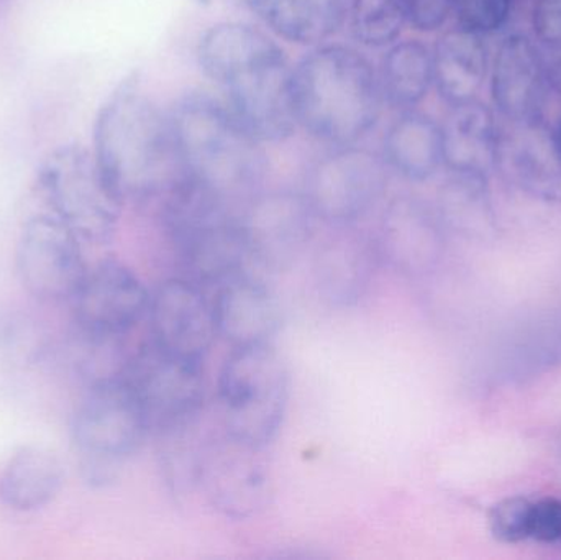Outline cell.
I'll use <instances>...</instances> for the list:
<instances>
[{
    "mask_svg": "<svg viewBox=\"0 0 561 560\" xmlns=\"http://www.w3.org/2000/svg\"><path fill=\"white\" fill-rule=\"evenodd\" d=\"M381 262L376 240L343 230L327 240L316 253L317 293L333 308H352L371 288Z\"/></svg>",
    "mask_w": 561,
    "mask_h": 560,
    "instance_id": "17",
    "label": "cell"
},
{
    "mask_svg": "<svg viewBox=\"0 0 561 560\" xmlns=\"http://www.w3.org/2000/svg\"><path fill=\"white\" fill-rule=\"evenodd\" d=\"M94 157L122 203L167 194L183 178L170 117L128 76L99 111Z\"/></svg>",
    "mask_w": 561,
    "mask_h": 560,
    "instance_id": "2",
    "label": "cell"
},
{
    "mask_svg": "<svg viewBox=\"0 0 561 560\" xmlns=\"http://www.w3.org/2000/svg\"><path fill=\"white\" fill-rule=\"evenodd\" d=\"M217 400L224 433L268 447L289 403V374L273 345L232 348L220 368Z\"/></svg>",
    "mask_w": 561,
    "mask_h": 560,
    "instance_id": "6",
    "label": "cell"
},
{
    "mask_svg": "<svg viewBox=\"0 0 561 560\" xmlns=\"http://www.w3.org/2000/svg\"><path fill=\"white\" fill-rule=\"evenodd\" d=\"M458 26L471 32L491 33L506 23L511 0H458Z\"/></svg>",
    "mask_w": 561,
    "mask_h": 560,
    "instance_id": "29",
    "label": "cell"
},
{
    "mask_svg": "<svg viewBox=\"0 0 561 560\" xmlns=\"http://www.w3.org/2000/svg\"><path fill=\"white\" fill-rule=\"evenodd\" d=\"M534 28L546 45L561 49V0H537Z\"/></svg>",
    "mask_w": 561,
    "mask_h": 560,
    "instance_id": "32",
    "label": "cell"
},
{
    "mask_svg": "<svg viewBox=\"0 0 561 560\" xmlns=\"http://www.w3.org/2000/svg\"><path fill=\"white\" fill-rule=\"evenodd\" d=\"M458 0H408L409 22L421 32L442 28L457 10Z\"/></svg>",
    "mask_w": 561,
    "mask_h": 560,
    "instance_id": "31",
    "label": "cell"
},
{
    "mask_svg": "<svg viewBox=\"0 0 561 560\" xmlns=\"http://www.w3.org/2000/svg\"><path fill=\"white\" fill-rule=\"evenodd\" d=\"M434 82L451 105L473 101L486 78L488 53L480 33L457 26L435 46Z\"/></svg>",
    "mask_w": 561,
    "mask_h": 560,
    "instance_id": "23",
    "label": "cell"
},
{
    "mask_svg": "<svg viewBox=\"0 0 561 560\" xmlns=\"http://www.w3.org/2000/svg\"><path fill=\"white\" fill-rule=\"evenodd\" d=\"M386 186L388 171L381 158L345 147L317 164L307 184L306 199L320 219L348 227L381 201Z\"/></svg>",
    "mask_w": 561,
    "mask_h": 560,
    "instance_id": "12",
    "label": "cell"
},
{
    "mask_svg": "<svg viewBox=\"0 0 561 560\" xmlns=\"http://www.w3.org/2000/svg\"><path fill=\"white\" fill-rule=\"evenodd\" d=\"M168 117L184 180L229 204L260 183V141L242 127L226 102L206 94L187 95Z\"/></svg>",
    "mask_w": 561,
    "mask_h": 560,
    "instance_id": "4",
    "label": "cell"
},
{
    "mask_svg": "<svg viewBox=\"0 0 561 560\" xmlns=\"http://www.w3.org/2000/svg\"><path fill=\"white\" fill-rule=\"evenodd\" d=\"M65 470L55 454L43 447H23L0 472V502L13 512L32 513L59 495Z\"/></svg>",
    "mask_w": 561,
    "mask_h": 560,
    "instance_id": "22",
    "label": "cell"
},
{
    "mask_svg": "<svg viewBox=\"0 0 561 560\" xmlns=\"http://www.w3.org/2000/svg\"><path fill=\"white\" fill-rule=\"evenodd\" d=\"M385 151L389 167L401 176L428 180L444 163L442 127L427 115L404 111L386 135Z\"/></svg>",
    "mask_w": 561,
    "mask_h": 560,
    "instance_id": "24",
    "label": "cell"
},
{
    "mask_svg": "<svg viewBox=\"0 0 561 560\" xmlns=\"http://www.w3.org/2000/svg\"><path fill=\"white\" fill-rule=\"evenodd\" d=\"M552 82L557 91L561 94V61L557 62L556 68H553Z\"/></svg>",
    "mask_w": 561,
    "mask_h": 560,
    "instance_id": "33",
    "label": "cell"
},
{
    "mask_svg": "<svg viewBox=\"0 0 561 560\" xmlns=\"http://www.w3.org/2000/svg\"><path fill=\"white\" fill-rule=\"evenodd\" d=\"M75 230L53 214L32 217L16 243L15 263L20 282L42 301L71 299L88 272Z\"/></svg>",
    "mask_w": 561,
    "mask_h": 560,
    "instance_id": "11",
    "label": "cell"
},
{
    "mask_svg": "<svg viewBox=\"0 0 561 560\" xmlns=\"http://www.w3.org/2000/svg\"><path fill=\"white\" fill-rule=\"evenodd\" d=\"M253 10L280 38L319 45L343 23L346 0H252Z\"/></svg>",
    "mask_w": 561,
    "mask_h": 560,
    "instance_id": "25",
    "label": "cell"
},
{
    "mask_svg": "<svg viewBox=\"0 0 561 560\" xmlns=\"http://www.w3.org/2000/svg\"><path fill=\"white\" fill-rule=\"evenodd\" d=\"M408 22V0H353L350 9L353 36L371 48L391 45Z\"/></svg>",
    "mask_w": 561,
    "mask_h": 560,
    "instance_id": "27",
    "label": "cell"
},
{
    "mask_svg": "<svg viewBox=\"0 0 561 560\" xmlns=\"http://www.w3.org/2000/svg\"><path fill=\"white\" fill-rule=\"evenodd\" d=\"M434 82L432 53L417 39L398 43L382 59L379 85L382 101L391 107L411 111L421 104Z\"/></svg>",
    "mask_w": 561,
    "mask_h": 560,
    "instance_id": "26",
    "label": "cell"
},
{
    "mask_svg": "<svg viewBox=\"0 0 561 560\" xmlns=\"http://www.w3.org/2000/svg\"><path fill=\"white\" fill-rule=\"evenodd\" d=\"M376 245L382 262L396 272L419 276L434 268L442 240L427 210L411 201H396L382 216Z\"/></svg>",
    "mask_w": 561,
    "mask_h": 560,
    "instance_id": "20",
    "label": "cell"
},
{
    "mask_svg": "<svg viewBox=\"0 0 561 560\" xmlns=\"http://www.w3.org/2000/svg\"><path fill=\"white\" fill-rule=\"evenodd\" d=\"M150 296L134 270L107 260L88 268L69 301L81 331L124 338L147 318Z\"/></svg>",
    "mask_w": 561,
    "mask_h": 560,
    "instance_id": "13",
    "label": "cell"
},
{
    "mask_svg": "<svg viewBox=\"0 0 561 560\" xmlns=\"http://www.w3.org/2000/svg\"><path fill=\"white\" fill-rule=\"evenodd\" d=\"M533 502L524 496L501 500L491 508L490 532L493 538L506 545L529 539V516Z\"/></svg>",
    "mask_w": 561,
    "mask_h": 560,
    "instance_id": "28",
    "label": "cell"
},
{
    "mask_svg": "<svg viewBox=\"0 0 561 560\" xmlns=\"http://www.w3.org/2000/svg\"><path fill=\"white\" fill-rule=\"evenodd\" d=\"M213 309L217 338L232 348L272 344L283 322L278 296L245 273L217 288Z\"/></svg>",
    "mask_w": 561,
    "mask_h": 560,
    "instance_id": "18",
    "label": "cell"
},
{
    "mask_svg": "<svg viewBox=\"0 0 561 560\" xmlns=\"http://www.w3.org/2000/svg\"><path fill=\"white\" fill-rule=\"evenodd\" d=\"M297 124L323 144L350 147L381 114L379 76L348 46L316 49L293 69Z\"/></svg>",
    "mask_w": 561,
    "mask_h": 560,
    "instance_id": "3",
    "label": "cell"
},
{
    "mask_svg": "<svg viewBox=\"0 0 561 560\" xmlns=\"http://www.w3.org/2000/svg\"><path fill=\"white\" fill-rule=\"evenodd\" d=\"M39 190L53 216L85 242H104L121 217V197L105 180L94 153L82 147H59L43 161Z\"/></svg>",
    "mask_w": 561,
    "mask_h": 560,
    "instance_id": "8",
    "label": "cell"
},
{
    "mask_svg": "<svg viewBox=\"0 0 561 560\" xmlns=\"http://www.w3.org/2000/svg\"><path fill=\"white\" fill-rule=\"evenodd\" d=\"M496 167L527 196L561 204V150L542 122H511L500 132Z\"/></svg>",
    "mask_w": 561,
    "mask_h": 560,
    "instance_id": "16",
    "label": "cell"
},
{
    "mask_svg": "<svg viewBox=\"0 0 561 560\" xmlns=\"http://www.w3.org/2000/svg\"><path fill=\"white\" fill-rule=\"evenodd\" d=\"M124 378L158 436L199 423L206 400L204 361L173 354L150 341L130 355Z\"/></svg>",
    "mask_w": 561,
    "mask_h": 560,
    "instance_id": "9",
    "label": "cell"
},
{
    "mask_svg": "<svg viewBox=\"0 0 561 560\" xmlns=\"http://www.w3.org/2000/svg\"><path fill=\"white\" fill-rule=\"evenodd\" d=\"M147 318L151 342L184 357L206 361L217 339L213 301L183 276L167 279L151 293Z\"/></svg>",
    "mask_w": 561,
    "mask_h": 560,
    "instance_id": "14",
    "label": "cell"
},
{
    "mask_svg": "<svg viewBox=\"0 0 561 560\" xmlns=\"http://www.w3.org/2000/svg\"><path fill=\"white\" fill-rule=\"evenodd\" d=\"M163 222L183 266V278L204 286H222L245 272L249 249L242 220L229 203L187 180L167 193Z\"/></svg>",
    "mask_w": 561,
    "mask_h": 560,
    "instance_id": "5",
    "label": "cell"
},
{
    "mask_svg": "<svg viewBox=\"0 0 561 560\" xmlns=\"http://www.w3.org/2000/svg\"><path fill=\"white\" fill-rule=\"evenodd\" d=\"M491 91L494 104L507 121H540L546 71L529 38L513 35L504 39L494 61Z\"/></svg>",
    "mask_w": 561,
    "mask_h": 560,
    "instance_id": "19",
    "label": "cell"
},
{
    "mask_svg": "<svg viewBox=\"0 0 561 560\" xmlns=\"http://www.w3.org/2000/svg\"><path fill=\"white\" fill-rule=\"evenodd\" d=\"M204 75L226 95V105L255 140L280 141L296 130L293 69L283 49L249 23L214 25L201 38Z\"/></svg>",
    "mask_w": 561,
    "mask_h": 560,
    "instance_id": "1",
    "label": "cell"
},
{
    "mask_svg": "<svg viewBox=\"0 0 561 560\" xmlns=\"http://www.w3.org/2000/svg\"><path fill=\"white\" fill-rule=\"evenodd\" d=\"M497 135L493 112L480 102L454 105L442 127L444 163L455 174L486 178L496 167Z\"/></svg>",
    "mask_w": 561,
    "mask_h": 560,
    "instance_id": "21",
    "label": "cell"
},
{
    "mask_svg": "<svg viewBox=\"0 0 561 560\" xmlns=\"http://www.w3.org/2000/svg\"><path fill=\"white\" fill-rule=\"evenodd\" d=\"M529 539L546 542V545L561 541V500L547 496L539 502H533Z\"/></svg>",
    "mask_w": 561,
    "mask_h": 560,
    "instance_id": "30",
    "label": "cell"
},
{
    "mask_svg": "<svg viewBox=\"0 0 561 560\" xmlns=\"http://www.w3.org/2000/svg\"><path fill=\"white\" fill-rule=\"evenodd\" d=\"M197 487L210 505L230 519H249L270 505L272 469L266 447L220 434L204 444Z\"/></svg>",
    "mask_w": 561,
    "mask_h": 560,
    "instance_id": "10",
    "label": "cell"
},
{
    "mask_svg": "<svg viewBox=\"0 0 561 560\" xmlns=\"http://www.w3.org/2000/svg\"><path fill=\"white\" fill-rule=\"evenodd\" d=\"M150 433L147 413L124 377L91 385L72 421V443L91 482H111Z\"/></svg>",
    "mask_w": 561,
    "mask_h": 560,
    "instance_id": "7",
    "label": "cell"
},
{
    "mask_svg": "<svg viewBox=\"0 0 561 560\" xmlns=\"http://www.w3.org/2000/svg\"><path fill=\"white\" fill-rule=\"evenodd\" d=\"M556 138H557V144H559V147L561 150V121H560V125H559V130H557V134H556Z\"/></svg>",
    "mask_w": 561,
    "mask_h": 560,
    "instance_id": "34",
    "label": "cell"
},
{
    "mask_svg": "<svg viewBox=\"0 0 561 560\" xmlns=\"http://www.w3.org/2000/svg\"><path fill=\"white\" fill-rule=\"evenodd\" d=\"M316 217L306 196L280 194L256 201L240 219L250 260L268 270L293 265L312 240Z\"/></svg>",
    "mask_w": 561,
    "mask_h": 560,
    "instance_id": "15",
    "label": "cell"
}]
</instances>
